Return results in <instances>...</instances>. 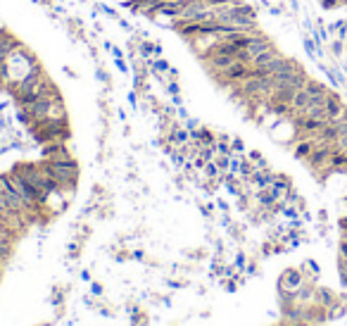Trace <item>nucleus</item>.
<instances>
[{
	"label": "nucleus",
	"instance_id": "obj_1",
	"mask_svg": "<svg viewBox=\"0 0 347 326\" xmlns=\"http://www.w3.org/2000/svg\"><path fill=\"white\" fill-rule=\"evenodd\" d=\"M41 164H43L46 171H48L55 181H57V188H60V193L64 195V198L76 191L79 167H76V162H74V160H64V162H50V160H43Z\"/></svg>",
	"mask_w": 347,
	"mask_h": 326
},
{
	"label": "nucleus",
	"instance_id": "obj_2",
	"mask_svg": "<svg viewBox=\"0 0 347 326\" xmlns=\"http://www.w3.org/2000/svg\"><path fill=\"white\" fill-rule=\"evenodd\" d=\"M304 281H307V278H304V274H302L299 269H286V272L281 274L278 288H281V293H295Z\"/></svg>",
	"mask_w": 347,
	"mask_h": 326
},
{
	"label": "nucleus",
	"instance_id": "obj_3",
	"mask_svg": "<svg viewBox=\"0 0 347 326\" xmlns=\"http://www.w3.org/2000/svg\"><path fill=\"white\" fill-rule=\"evenodd\" d=\"M19 46H22V43H19L10 31H5V29L0 26V60H7Z\"/></svg>",
	"mask_w": 347,
	"mask_h": 326
},
{
	"label": "nucleus",
	"instance_id": "obj_4",
	"mask_svg": "<svg viewBox=\"0 0 347 326\" xmlns=\"http://www.w3.org/2000/svg\"><path fill=\"white\" fill-rule=\"evenodd\" d=\"M314 145H316L314 138H299V141H295V157L297 160H307L311 155V150H314Z\"/></svg>",
	"mask_w": 347,
	"mask_h": 326
},
{
	"label": "nucleus",
	"instance_id": "obj_5",
	"mask_svg": "<svg viewBox=\"0 0 347 326\" xmlns=\"http://www.w3.org/2000/svg\"><path fill=\"white\" fill-rule=\"evenodd\" d=\"M278 55H281V53H278V48H276V46H269L264 53H259V55L252 60V67H254V69H259V67H264V64H269L271 60H276Z\"/></svg>",
	"mask_w": 347,
	"mask_h": 326
},
{
	"label": "nucleus",
	"instance_id": "obj_6",
	"mask_svg": "<svg viewBox=\"0 0 347 326\" xmlns=\"http://www.w3.org/2000/svg\"><path fill=\"white\" fill-rule=\"evenodd\" d=\"M328 48H331V55L340 60V57L345 55V41H343V38H331V46H328Z\"/></svg>",
	"mask_w": 347,
	"mask_h": 326
}]
</instances>
